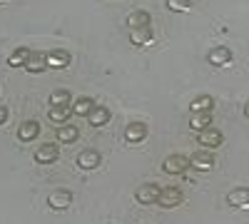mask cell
Listing matches in <instances>:
<instances>
[{"label":"cell","mask_w":249,"mask_h":224,"mask_svg":"<svg viewBox=\"0 0 249 224\" xmlns=\"http://www.w3.org/2000/svg\"><path fill=\"white\" fill-rule=\"evenodd\" d=\"M182 199H184V194H182L179 187H162L155 205L162 207V209H172V207H179L182 205Z\"/></svg>","instance_id":"cell-1"},{"label":"cell","mask_w":249,"mask_h":224,"mask_svg":"<svg viewBox=\"0 0 249 224\" xmlns=\"http://www.w3.org/2000/svg\"><path fill=\"white\" fill-rule=\"evenodd\" d=\"M190 167L197 170V172H210L217 167V159H214V152L212 150H199L190 157Z\"/></svg>","instance_id":"cell-2"},{"label":"cell","mask_w":249,"mask_h":224,"mask_svg":"<svg viewBox=\"0 0 249 224\" xmlns=\"http://www.w3.org/2000/svg\"><path fill=\"white\" fill-rule=\"evenodd\" d=\"M232 60H234V52L227 45H217V48H212L210 52H207V63H210L212 68H224V65H230Z\"/></svg>","instance_id":"cell-3"},{"label":"cell","mask_w":249,"mask_h":224,"mask_svg":"<svg viewBox=\"0 0 249 224\" xmlns=\"http://www.w3.org/2000/svg\"><path fill=\"white\" fill-rule=\"evenodd\" d=\"M43 55H45V68L48 70H62V68H68L70 60H72V55L68 50H60V48H55L50 52H43Z\"/></svg>","instance_id":"cell-4"},{"label":"cell","mask_w":249,"mask_h":224,"mask_svg":"<svg viewBox=\"0 0 249 224\" xmlns=\"http://www.w3.org/2000/svg\"><path fill=\"white\" fill-rule=\"evenodd\" d=\"M162 170L167 172V174H184L187 170H190V157H184V155H170V157H164Z\"/></svg>","instance_id":"cell-5"},{"label":"cell","mask_w":249,"mask_h":224,"mask_svg":"<svg viewBox=\"0 0 249 224\" xmlns=\"http://www.w3.org/2000/svg\"><path fill=\"white\" fill-rule=\"evenodd\" d=\"M197 142H199L202 147L212 150V147H219L222 142H224V135H222V130H217V127H204V130L197 132Z\"/></svg>","instance_id":"cell-6"},{"label":"cell","mask_w":249,"mask_h":224,"mask_svg":"<svg viewBox=\"0 0 249 224\" xmlns=\"http://www.w3.org/2000/svg\"><path fill=\"white\" fill-rule=\"evenodd\" d=\"M147 125H144V122H130L127 127H124V139L130 142V145H140V142H144L147 139Z\"/></svg>","instance_id":"cell-7"},{"label":"cell","mask_w":249,"mask_h":224,"mask_svg":"<svg viewBox=\"0 0 249 224\" xmlns=\"http://www.w3.org/2000/svg\"><path fill=\"white\" fill-rule=\"evenodd\" d=\"M48 205H50V209H55V212H62V209L72 207V192H70V190H55V192L48 197Z\"/></svg>","instance_id":"cell-8"},{"label":"cell","mask_w":249,"mask_h":224,"mask_svg":"<svg viewBox=\"0 0 249 224\" xmlns=\"http://www.w3.org/2000/svg\"><path fill=\"white\" fill-rule=\"evenodd\" d=\"M60 157V147H55L53 142H45L35 150V162L37 165H53V162Z\"/></svg>","instance_id":"cell-9"},{"label":"cell","mask_w":249,"mask_h":224,"mask_svg":"<svg viewBox=\"0 0 249 224\" xmlns=\"http://www.w3.org/2000/svg\"><path fill=\"white\" fill-rule=\"evenodd\" d=\"M160 190H162L160 185H142L135 192V202H140V205H155L160 197Z\"/></svg>","instance_id":"cell-10"},{"label":"cell","mask_w":249,"mask_h":224,"mask_svg":"<svg viewBox=\"0 0 249 224\" xmlns=\"http://www.w3.org/2000/svg\"><path fill=\"white\" fill-rule=\"evenodd\" d=\"M227 205L234 209H247L249 207V187H234L227 194Z\"/></svg>","instance_id":"cell-11"},{"label":"cell","mask_w":249,"mask_h":224,"mask_svg":"<svg viewBox=\"0 0 249 224\" xmlns=\"http://www.w3.org/2000/svg\"><path fill=\"white\" fill-rule=\"evenodd\" d=\"M155 40V28L147 25V28H137V30H130V43L142 48V45H150Z\"/></svg>","instance_id":"cell-12"},{"label":"cell","mask_w":249,"mask_h":224,"mask_svg":"<svg viewBox=\"0 0 249 224\" xmlns=\"http://www.w3.org/2000/svg\"><path fill=\"white\" fill-rule=\"evenodd\" d=\"M40 135V122L37 120H25L23 125L18 127V139L20 142H33Z\"/></svg>","instance_id":"cell-13"},{"label":"cell","mask_w":249,"mask_h":224,"mask_svg":"<svg viewBox=\"0 0 249 224\" xmlns=\"http://www.w3.org/2000/svg\"><path fill=\"white\" fill-rule=\"evenodd\" d=\"M77 167L80 170H95V167H100V152L97 150H82L80 155H77Z\"/></svg>","instance_id":"cell-14"},{"label":"cell","mask_w":249,"mask_h":224,"mask_svg":"<svg viewBox=\"0 0 249 224\" xmlns=\"http://www.w3.org/2000/svg\"><path fill=\"white\" fill-rule=\"evenodd\" d=\"M152 25V15L147 10H132L127 15V28L130 30H137V28H147Z\"/></svg>","instance_id":"cell-15"},{"label":"cell","mask_w":249,"mask_h":224,"mask_svg":"<svg viewBox=\"0 0 249 224\" xmlns=\"http://www.w3.org/2000/svg\"><path fill=\"white\" fill-rule=\"evenodd\" d=\"M110 117H112V112H110L107 107H102V105H95L92 112L88 115V120H90L92 127H105L107 122H110Z\"/></svg>","instance_id":"cell-16"},{"label":"cell","mask_w":249,"mask_h":224,"mask_svg":"<svg viewBox=\"0 0 249 224\" xmlns=\"http://www.w3.org/2000/svg\"><path fill=\"white\" fill-rule=\"evenodd\" d=\"M72 115V105H65V107H50L48 110V120L55 122V125H65Z\"/></svg>","instance_id":"cell-17"},{"label":"cell","mask_w":249,"mask_h":224,"mask_svg":"<svg viewBox=\"0 0 249 224\" xmlns=\"http://www.w3.org/2000/svg\"><path fill=\"white\" fill-rule=\"evenodd\" d=\"M30 55H33V50H30V48H18L15 52H10L8 65H10V68H25V63L30 60Z\"/></svg>","instance_id":"cell-18"},{"label":"cell","mask_w":249,"mask_h":224,"mask_svg":"<svg viewBox=\"0 0 249 224\" xmlns=\"http://www.w3.org/2000/svg\"><path fill=\"white\" fill-rule=\"evenodd\" d=\"M92 107H95V100H92V97H88V95H82V97H77V100H75L72 112H75V115H80V117H88V115L92 112Z\"/></svg>","instance_id":"cell-19"},{"label":"cell","mask_w":249,"mask_h":224,"mask_svg":"<svg viewBox=\"0 0 249 224\" xmlns=\"http://www.w3.org/2000/svg\"><path fill=\"white\" fill-rule=\"evenodd\" d=\"M192 112H212V107H214V97L212 95H199V97H195L192 100Z\"/></svg>","instance_id":"cell-20"},{"label":"cell","mask_w":249,"mask_h":224,"mask_svg":"<svg viewBox=\"0 0 249 224\" xmlns=\"http://www.w3.org/2000/svg\"><path fill=\"white\" fill-rule=\"evenodd\" d=\"M190 127L192 130H204V127H212V112H192V120H190Z\"/></svg>","instance_id":"cell-21"},{"label":"cell","mask_w":249,"mask_h":224,"mask_svg":"<svg viewBox=\"0 0 249 224\" xmlns=\"http://www.w3.org/2000/svg\"><path fill=\"white\" fill-rule=\"evenodd\" d=\"M25 70H28V72H45V70H48V68H45V55H43V52H33L30 60L25 63Z\"/></svg>","instance_id":"cell-22"},{"label":"cell","mask_w":249,"mask_h":224,"mask_svg":"<svg viewBox=\"0 0 249 224\" xmlns=\"http://www.w3.org/2000/svg\"><path fill=\"white\" fill-rule=\"evenodd\" d=\"M70 103H72L70 90H55V92L50 95V107H65V105H70Z\"/></svg>","instance_id":"cell-23"},{"label":"cell","mask_w":249,"mask_h":224,"mask_svg":"<svg viewBox=\"0 0 249 224\" xmlns=\"http://www.w3.org/2000/svg\"><path fill=\"white\" fill-rule=\"evenodd\" d=\"M77 137H80V130L72 127V125H62V127H57V139H60V142H65V145H68V142H75Z\"/></svg>","instance_id":"cell-24"},{"label":"cell","mask_w":249,"mask_h":224,"mask_svg":"<svg viewBox=\"0 0 249 224\" xmlns=\"http://www.w3.org/2000/svg\"><path fill=\"white\" fill-rule=\"evenodd\" d=\"M192 8V0H167V10L172 13H184Z\"/></svg>","instance_id":"cell-25"},{"label":"cell","mask_w":249,"mask_h":224,"mask_svg":"<svg viewBox=\"0 0 249 224\" xmlns=\"http://www.w3.org/2000/svg\"><path fill=\"white\" fill-rule=\"evenodd\" d=\"M8 107H3V105H0V125H5V122H8Z\"/></svg>","instance_id":"cell-26"},{"label":"cell","mask_w":249,"mask_h":224,"mask_svg":"<svg viewBox=\"0 0 249 224\" xmlns=\"http://www.w3.org/2000/svg\"><path fill=\"white\" fill-rule=\"evenodd\" d=\"M244 115H247V117H249V103H247V107H244Z\"/></svg>","instance_id":"cell-27"},{"label":"cell","mask_w":249,"mask_h":224,"mask_svg":"<svg viewBox=\"0 0 249 224\" xmlns=\"http://www.w3.org/2000/svg\"><path fill=\"white\" fill-rule=\"evenodd\" d=\"M0 3H3V0H0Z\"/></svg>","instance_id":"cell-28"}]
</instances>
